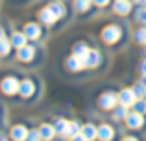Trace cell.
Instances as JSON below:
<instances>
[{"label": "cell", "instance_id": "cell-1", "mask_svg": "<svg viewBox=\"0 0 146 141\" xmlns=\"http://www.w3.org/2000/svg\"><path fill=\"white\" fill-rule=\"evenodd\" d=\"M19 93H21L22 98H30L32 95H35V93H37V82H35V78H30V76H26V78L21 82Z\"/></svg>", "mask_w": 146, "mask_h": 141}, {"label": "cell", "instance_id": "cell-2", "mask_svg": "<svg viewBox=\"0 0 146 141\" xmlns=\"http://www.w3.org/2000/svg\"><path fill=\"white\" fill-rule=\"evenodd\" d=\"M118 102V95L113 93V91H107V93H102L98 98V106L102 110H115Z\"/></svg>", "mask_w": 146, "mask_h": 141}, {"label": "cell", "instance_id": "cell-3", "mask_svg": "<svg viewBox=\"0 0 146 141\" xmlns=\"http://www.w3.org/2000/svg\"><path fill=\"white\" fill-rule=\"evenodd\" d=\"M19 87H21V84H19V80L15 78V76H6V78L2 80V84H0V89H2V93L7 95V97L19 93Z\"/></svg>", "mask_w": 146, "mask_h": 141}, {"label": "cell", "instance_id": "cell-4", "mask_svg": "<svg viewBox=\"0 0 146 141\" xmlns=\"http://www.w3.org/2000/svg\"><path fill=\"white\" fill-rule=\"evenodd\" d=\"M122 33V26L118 24H111V26H106L102 32V39L106 41V43H117L118 37H120Z\"/></svg>", "mask_w": 146, "mask_h": 141}, {"label": "cell", "instance_id": "cell-5", "mask_svg": "<svg viewBox=\"0 0 146 141\" xmlns=\"http://www.w3.org/2000/svg\"><path fill=\"white\" fill-rule=\"evenodd\" d=\"M126 124H128V128H133V130H139V128H143V124H144V117H143V113H139V112H129L128 113V117H126Z\"/></svg>", "mask_w": 146, "mask_h": 141}, {"label": "cell", "instance_id": "cell-6", "mask_svg": "<svg viewBox=\"0 0 146 141\" xmlns=\"http://www.w3.org/2000/svg\"><path fill=\"white\" fill-rule=\"evenodd\" d=\"M37 52H39V48H35V47H32V45H24V47H21L19 48V59L21 61H26V63H30V61H33V58L37 56Z\"/></svg>", "mask_w": 146, "mask_h": 141}, {"label": "cell", "instance_id": "cell-7", "mask_svg": "<svg viewBox=\"0 0 146 141\" xmlns=\"http://www.w3.org/2000/svg\"><path fill=\"white\" fill-rule=\"evenodd\" d=\"M83 61H85V69H94L102 63V52L96 50V48H91V52L87 54V58Z\"/></svg>", "mask_w": 146, "mask_h": 141}, {"label": "cell", "instance_id": "cell-8", "mask_svg": "<svg viewBox=\"0 0 146 141\" xmlns=\"http://www.w3.org/2000/svg\"><path fill=\"white\" fill-rule=\"evenodd\" d=\"M28 134H30V130L24 126V124H15V126L9 130V136H11L13 141H26L28 139Z\"/></svg>", "mask_w": 146, "mask_h": 141}, {"label": "cell", "instance_id": "cell-9", "mask_svg": "<svg viewBox=\"0 0 146 141\" xmlns=\"http://www.w3.org/2000/svg\"><path fill=\"white\" fill-rule=\"evenodd\" d=\"M118 102L129 108V106H133L137 102V95L133 93V89H122L120 95H118Z\"/></svg>", "mask_w": 146, "mask_h": 141}, {"label": "cell", "instance_id": "cell-10", "mask_svg": "<svg viewBox=\"0 0 146 141\" xmlns=\"http://www.w3.org/2000/svg\"><path fill=\"white\" fill-rule=\"evenodd\" d=\"M39 19H41V22L43 24H46V26H52V24H56V21H57V15L52 11V7H44V9H41L39 11Z\"/></svg>", "mask_w": 146, "mask_h": 141}, {"label": "cell", "instance_id": "cell-11", "mask_svg": "<svg viewBox=\"0 0 146 141\" xmlns=\"http://www.w3.org/2000/svg\"><path fill=\"white\" fill-rule=\"evenodd\" d=\"M24 33H26V37L28 39H39L41 35H43V30H41V26L39 24H33V22H30V24H26L24 26Z\"/></svg>", "mask_w": 146, "mask_h": 141}, {"label": "cell", "instance_id": "cell-12", "mask_svg": "<svg viewBox=\"0 0 146 141\" xmlns=\"http://www.w3.org/2000/svg\"><path fill=\"white\" fill-rule=\"evenodd\" d=\"M131 7H133L131 0H117L113 9H115V13H118V15H128L129 11H131Z\"/></svg>", "mask_w": 146, "mask_h": 141}, {"label": "cell", "instance_id": "cell-13", "mask_svg": "<svg viewBox=\"0 0 146 141\" xmlns=\"http://www.w3.org/2000/svg\"><path fill=\"white\" fill-rule=\"evenodd\" d=\"M115 138V128L109 124H100L98 126V139L100 141H111Z\"/></svg>", "mask_w": 146, "mask_h": 141}, {"label": "cell", "instance_id": "cell-14", "mask_svg": "<svg viewBox=\"0 0 146 141\" xmlns=\"http://www.w3.org/2000/svg\"><path fill=\"white\" fill-rule=\"evenodd\" d=\"M67 69H68V71H74V72H78V71L85 69V61H83L82 58H78V56H74V54H72L70 58L67 59Z\"/></svg>", "mask_w": 146, "mask_h": 141}, {"label": "cell", "instance_id": "cell-15", "mask_svg": "<svg viewBox=\"0 0 146 141\" xmlns=\"http://www.w3.org/2000/svg\"><path fill=\"white\" fill-rule=\"evenodd\" d=\"M82 134L89 141H94V139H98V126H94L93 123H87V124H83Z\"/></svg>", "mask_w": 146, "mask_h": 141}, {"label": "cell", "instance_id": "cell-16", "mask_svg": "<svg viewBox=\"0 0 146 141\" xmlns=\"http://www.w3.org/2000/svg\"><path fill=\"white\" fill-rule=\"evenodd\" d=\"M11 45H13L15 48H21V47H24L26 45V41H28V37H26V33L24 32H13L11 33Z\"/></svg>", "mask_w": 146, "mask_h": 141}, {"label": "cell", "instance_id": "cell-17", "mask_svg": "<svg viewBox=\"0 0 146 141\" xmlns=\"http://www.w3.org/2000/svg\"><path fill=\"white\" fill-rule=\"evenodd\" d=\"M72 52H74V56H78V58L85 59V58H87V54L91 52V48H89V45H87V43H83V41H80V43H76V45H74V48H72Z\"/></svg>", "mask_w": 146, "mask_h": 141}, {"label": "cell", "instance_id": "cell-18", "mask_svg": "<svg viewBox=\"0 0 146 141\" xmlns=\"http://www.w3.org/2000/svg\"><path fill=\"white\" fill-rule=\"evenodd\" d=\"M39 132H41V136H43V139H44V141H52V139H54V136L57 134V132H56V128H54L52 124H46V123H43V124H41Z\"/></svg>", "mask_w": 146, "mask_h": 141}, {"label": "cell", "instance_id": "cell-19", "mask_svg": "<svg viewBox=\"0 0 146 141\" xmlns=\"http://www.w3.org/2000/svg\"><path fill=\"white\" fill-rule=\"evenodd\" d=\"M68 123H70V121H67V119H56V123H54V128H56V132H57L59 136H67Z\"/></svg>", "mask_w": 146, "mask_h": 141}, {"label": "cell", "instance_id": "cell-20", "mask_svg": "<svg viewBox=\"0 0 146 141\" xmlns=\"http://www.w3.org/2000/svg\"><path fill=\"white\" fill-rule=\"evenodd\" d=\"M11 41H7L6 37H2L0 39V58H6V56H9V52H11Z\"/></svg>", "mask_w": 146, "mask_h": 141}, {"label": "cell", "instance_id": "cell-21", "mask_svg": "<svg viewBox=\"0 0 146 141\" xmlns=\"http://www.w3.org/2000/svg\"><path fill=\"white\" fill-rule=\"evenodd\" d=\"M82 124L78 123V121H70V123H68V130H67V138H74L76 134H80V132H82Z\"/></svg>", "mask_w": 146, "mask_h": 141}, {"label": "cell", "instance_id": "cell-22", "mask_svg": "<svg viewBox=\"0 0 146 141\" xmlns=\"http://www.w3.org/2000/svg\"><path fill=\"white\" fill-rule=\"evenodd\" d=\"M128 106H124V104H120L118 108H115L113 110V117H115V121H120V119H126L128 117Z\"/></svg>", "mask_w": 146, "mask_h": 141}, {"label": "cell", "instance_id": "cell-23", "mask_svg": "<svg viewBox=\"0 0 146 141\" xmlns=\"http://www.w3.org/2000/svg\"><path fill=\"white\" fill-rule=\"evenodd\" d=\"M50 7H52V11L57 15V19L65 17V4H63V2L56 0V2H52V4H50Z\"/></svg>", "mask_w": 146, "mask_h": 141}, {"label": "cell", "instance_id": "cell-24", "mask_svg": "<svg viewBox=\"0 0 146 141\" xmlns=\"http://www.w3.org/2000/svg\"><path fill=\"white\" fill-rule=\"evenodd\" d=\"M131 89H133V93L137 95V98H146V86L143 82H137Z\"/></svg>", "mask_w": 146, "mask_h": 141}, {"label": "cell", "instance_id": "cell-25", "mask_svg": "<svg viewBox=\"0 0 146 141\" xmlns=\"http://www.w3.org/2000/svg\"><path fill=\"white\" fill-rule=\"evenodd\" d=\"M93 4V0H74V9L76 11H87Z\"/></svg>", "mask_w": 146, "mask_h": 141}, {"label": "cell", "instance_id": "cell-26", "mask_svg": "<svg viewBox=\"0 0 146 141\" xmlns=\"http://www.w3.org/2000/svg\"><path fill=\"white\" fill-rule=\"evenodd\" d=\"M133 110L144 115V113H146V98H137V102L133 104Z\"/></svg>", "mask_w": 146, "mask_h": 141}, {"label": "cell", "instance_id": "cell-27", "mask_svg": "<svg viewBox=\"0 0 146 141\" xmlns=\"http://www.w3.org/2000/svg\"><path fill=\"white\" fill-rule=\"evenodd\" d=\"M135 41H137V43L146 45V28H141V30L135 32Z\"/></svg>", "mask_w": 146, "mask_h": 141}, {"label": "cell", "instance_id": "cell-28", "mask_svg": "<svg viewBox=\"0 0 146 141\" xmlns=\"http://www.w3.org/2000/svg\"><path fill=\"white\" fill-rule=\"evenodd\" d=\"M26 141H43V136H41L39 130H30L28 139H26Z\"/></svg>", "mask_w": 146, "mask_h": 141}, {"label": "cell", "instance_id": "cell-29", "mask_svg": "<svg viewBox=\"0 0 146 141\" xmlns=\"http://www.w3.org/2000/svg\"><path fill=\"white\" fill-rule=\"evenodd\" d=\"M137 21L139 22H143V24H146V7H139V9H137Z\"/></svg>", "mask_w": 146, "mask_h": 141}, {"label": "cell", "instance_id": "cell-30", "mask_svg": "<svg viewBox=\"0 0 146 141\" xmlns=\"http://www.w3.org/2000/svg\"><path fill=\"white\" fill-rule=\"evenodd\" d=\"M70 141H89V139H87V138H85V136H83V134H82V132H80V134H76V136H74V138H70Z\"/></svg>", "mask_w": 146, "mask_h": 141}, {"label": "cell", "instance_id": "cell-31", "mask_svg": "<svg viewBox=\"0 0 146 141\" xmlns=\"http://www.w3.org/2000/svg\"><path fill=\"white\" fill-rule=\"evenodd\" d=\"M94 4H96L98 7H104V6H107V4H109V0H93Z\"/></svg>", "mask_w": 146, "mask_h": 141}, {"label": "cell", "instance_id": "cell-32", "mask_svg": "<svg viewBox=\"0 0 146 141\" xmlns=\"http://www.w3.org/2000/svg\"><path fill=\"white\" fill-rule=\"evenodd\" d=\"M141 71H143V74H146V59L141 63Z\"/></svg>", "mask_w": 146, "mask_h": 141}, {"label": "cell", "instance_id": "cell-33", "mask_svg": "<svg viewBox=\"0 0 146 141\" xmlns=\"http://www.w3.org/2000/svg\"><path fill=\"white\" fill-rule=\"evenodd\" d=\"M124 141H139V138H131L129 136V138H124Z\"/></svg>", "mask_w": 146, "mask_h": 141}, {"label": "cell", "instance_id": "cell-34", "mask_svg": "<svg viewBox=\"0 0 146 141\" xmlns=\"http://www.w3.org/2000/svg\"><path fill=\"white\" fill-rule=\"evenodd\" d=\"M2 37H6V32H4V28L0 26V39H2Z\"/></svg>", "mask_w": 146, "mask_h": 141}, {"label": "cell", "instance_id": "cell-35", "mask_svg": "<svg viewBox=\"0 0 146 141\" xmlns=\"http://www.w3.org/2000/svg\"><path fill=\"white\" fill-rule=\"evenodd\" d=\"M133 4H146V0H131Z\"/></svg>", "mask_w": 146, "mask_h": 141}, {"label": "cell", "instance_id": "cell-36", "mask_svg": "<svg viewBox=\"0 0 146 141\" xmlns=\"http://www.w3.org/2000/svg\"><path fill=\"white\" fill-rule=\"evenodd\" d=\"M141 82H143L144 86H146V74H143V80H141Z\"/></svg>", "mask_w": 146, "mask_h": 141}, {"label": "cell", "instance_id": "cell-37", "mask_svg": "<svg viewBox=\"0 0 146 141\" xmlns=\"http://www.w3.org/2000/svg\"><path fill=\"white\" fill-rule=\"evenodd\" d=\"M144 56H146V45H144Z\"/></svg>", "mask_w": 146, "mask_h": 141}, {"label": "cell", "instance_id": "cell-38", "mask_svg": "<svg viewBox=\"0 0 146 141\" xmlns=\"http://www.w3.org/2000/svg\"><path fill=\"white\" fill-rule=\"evenodd\" d=\"M0 141H6V139H0Z\"/></svg>", "mask_w": 146, "mask_h": 141}]
</instances>
